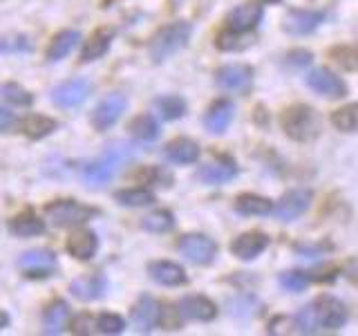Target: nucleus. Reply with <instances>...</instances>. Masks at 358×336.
<instances>
[{"label": "nucleus", "instance_id": "obj_1", "mask_svg": "<svg viewBox=\"0 0 358 336\" xmlns=\"http://www.w3.org/2000/svg\"><path fill=\"white\" fill-rule=\"evenodd\" d=\"M132 146L128 144H117V146H110V148L99 157V160L90 162L83 166L81 177L87 186H103L108 184L112 177L119 173L121 164L130 160L132 157Z\"/></svg>", "mask_w": 358, "mask_h": 336}, {"label": "nucleus", "instance_id": "obj_2", "mask_svg": "<svg viewBox=\"0 0 358 336\" xmlns=\"http://www.w3.org/2000/svg\"><path fill=\"white\" fill-rule=\"evenodd\" d=\"M190 31H193V27H190V22H184V20L162 27L150 38V45H148L150 59L155 63H164L166 59H171L175 52H179L188 43Z\"/></svg>", "mask_w": 358, "mask_h": 336}, {"label": "nucleus", "instance_id": "obj_3", "mask_svg": "<svg viewBox=\"0 0 358 336\" xmlns=\"http://www.w3.org/2000/svg\"><path fill=\"white\" fill-rule=\"evenodd\" d=\"M45 213L52 220L54 227L59 229H72V227H81L87 220H92L94 216H99V211L92 206H85L76 200H56L50 202L45 206Z\"/></svg>", "mask_w": 358, "mask_h": 336}, {"label": "nucleus", "instance_id": "obj_4", "mask_svg": "<svg viewBox=\"0 0 358 336\" xmlns=\"http://www.w3.org/2000/svg\"><path fill=\"white\" fill-rule=\"evenodd\" d=\"M282 128L291 139L309 141L318 134V117H316V112L307 106H294L285 110Z\"/></svg>", "mask_w": 358, "mask_h": 336}, {"label": "nucleus", "instance_id": "obj_5", "mask_svg": "<svg viewBox=\"0 0 358 336\" xmlns=\"http://www.w3.org/2000/svg\"><path fill=\"white\" fill-rule=\"evenodd\" d=\"M177 249L188 262L193 265H208L217 255V242L204 233H186L179 238Z\"/></svg>", "mask_w": 358, "mask_h": 336}, {"label": "nucleus", "instance_id": "obj_6", "mask_svg": "<svg viewBox=\"0 0 358 336\" xmlns=\"http://www.w3.org/2000/svg\"><path fill=\"white\" fill-rule=\"evenodd\" d=\"M18 267L27 278H50L56 272V253L50 249H31L18 258Z\"/></svg>", "mask_w": 358, "mask_h": 336}, {"label": "nucleus", "instance_id": "obj_7", "mask_svg": "<svg viewBox=\"0 0 358 336\" xmlns=\"http://www.w3.org/2000/svg\"><path fill=\"white\" fill-rule=\"evenodd\" d=\"M126 108H128V99L123 97L121 92L108 94L94 108V112H92V126L96 130H108V128H112L119 121V117L123 115V112H126Z\"/></svg>", "mask_w": 358, "mask_h": 336}, {"label": "nucleus", "instance_id": "obj_8", "mask_svg": "<svg viewBox=\"0 0 358 336\" xmlns=\"http://www.w3.org/2000/svg\"><path fill=\"white\" fill-rule=\"evenodd\" d=\"M307 85L327 99H341L347 94V85L341 76H336L334 72H329L327 67H316L307 74Z\"/></svg>", "mask_w": 358, "mask_h": 336}, {"label": "nucleus", "instance_id": "obj_9", "mask_svg": "<svg viewBox=\"0 0 358 336\" xmlns=\"http://www.w3.org/2000/svg\"><path fill=\"white\" fill-rule=\"evenodd\" d=\"M311 204V190L307 188H294L285 193L282 197L278 200V204L273 206V213L278 216V220L282 222H291L296 220L298 216H302Z\"/></svg>", "mask_w": 358, "mask_h": 336}, {"label": "nucleus", "instance_id": "obj_10", "mask_svg": "<svg viewBox=\"0 0 358 336\" xmlns=\"http://www.w3.org/2000/svg\"><path fill=\"white\" fill-rule=\"evenodd\" d=\"M90 92H92L90 81H85V78H72V81H65L52 90V101L59 108H76L83 104Z\"/></svg>", "mask_w": 358, "mask_h": 336}, {"label": "nucleus", "instance_id": "obj_11", "mask_svg": "<svg viewBox=\"0 0 358 336\" xmlns=\"http://www.w3.org/2000/svg\"><path fill=\"white\" fill-rule=\"evenodd\" d=\"M313 307H316V316L318 325L324 330H341L345 321H347V309L345 305L334 296H320L313 300Z\"/></svg>", "mask_w": 358, "mask_h": 336}, {"label": "nucleus", "instance_id": "obj_12", "mask_svg": "<svg viewBox=\"0 0 358 336\" xmlns=\"http://www.w3.org/2000/svg\"><path fill=\"white\" fill-rule=\"evenodd\" d=\"M324 20L322 11H307V9H291L282 20V29L294 36H305L313 31Z\"/></svg>", "mask_w": 358, "mask_h": 336}, {"label": "nucleus", "instance_id": "obj_13", "mask_svg": "<svg viewBox=\"0 0 358 336\" xmlns=\"http://www.w3.org/2000/svg\"><path fill=\"white\" fill-rule=\"evenodd\" d=\"M215 81L220 88L231 92H244L253 81V72L249 65H224L215 72Z\"/></svg>", "mask_w": 358, "mask_h": 336}, {"label": "nucleus", "instance_id": "obj_14", "mask_svg": "<svg viewBox=\"0 0 358 336\" xmlns=\"http://www.w3.org/2000/svg\"><path fill=\"white\" fill-rule=\"evenodd\" d=\"M179 316L188 321H213L217 316L215 302L208 300L206 296H184L179 300Z\"/></svg>", "mask_w": 358, "mask_h": 336}, {"label": "nucleus", "instance_id": "obj_15", "mask_svg": "<svg viewBox=\"0 0 358 336\" xmlns=\"http://www.w3.org/2000/svg\"><path fill=\"white\" fill-rule=\"evenodd\" d=\"M162 309L157 305V300L152 296H141L132 307V325L137 328V332H150L157 323H159Z\"/></svg>", "mask_w": 358, "mask_h": 336}, {"label": "nucleus", "instance_id": "obj_16", "mask_svg": "<svg viewBox=\"0 0 358 336\" xmlns=\"http://www.w3.org/2000/svg\"><path fill=\"white\" fill-rule=\"evenodd\" d=\"M110 287L108 278L103 274H92V276H81L70 283V291L78 298V300H99L101 296L106 294Z\"/></svg>", "mask_w": 358, "mask_h": 336}, {"label": "nucleus", "instance_id": "obj_17", "mask_svg": "<svg viewBox=\"0 0 358 336\" xmlns=\"http://www.w3.org/2000/svg\"><path fill=\"white\" fill-rule=\"evenodd\" d=\"M65 249L70 255H74L76 260H90L94 258L99 249V238L92 229H76L65 242Z\"/></svg>", "mask_w": 358, "mask_h": 336}, {"label": "nucleus", "instance_id": "obj_18", "mask_svg": "<svg viewBox=\"0 0 358 336\" xmlns=\"http://www.w3.org/2000/svg\"><path fill=\"white\" fill-rule=\"evenodd\" d=\"M148 274L155 283H159L164 287H179L188 283V276L182 267L171 260H157L148 265Z\"/></svg>", "mask_w": 358, "mask_h": 336}, {"label": "nucleus", "instance_id": "obj_19", "mask_svg": "<svg viewBox=\"0 0 358 336\" xmlns=\"http://www.w3.org/2000/svg\"><path fill=\"white\" fill-rule=\"evenodd\" d=\"M262 18V7L260 5H253V3H246V5H240L229 11L227 16V25L229 29L233 31H251L253 27H257V22Z\"/></svg>", "mask_w": 358, "mask_h": 336}, {"label": "nucleus", "instance_id": "obj_20", "mask_svg": "<svg viewBox=\"0 0 358 336\" xmlns=\"http://www.w3.org/2000/svg\"><path fill=\"white\" fill-rule=\"evenodd\" d=\"M266 246H268L266 235L260 231H251V233L240 235L238 240H233L231 251H233V255H238L240 260H253V258L260 255Z\"/></svg>", "mask_w": 358, "mask_h": 336}, {"label": "nucleus", "instance_id": "obj_21", "mask_svg": "<svg viewBox=\"0 0 358 336\" xmlns=\"http://www.w3.org/2000/svg\"><path fill=\"white\" fill-rule=\"evenodd\" d=\"M78 41H81V34H78L76 29H61L59 34H54L48 50H45V59H48L50 63H56V61H63L67 54H70Z\"/></svg>", "mask_w": 358, "mask_h": 336}, {"label": "nucleus", "instance_id": "obj_22", "mask_svg": "<svg viewBox=\"0 0 358 336\" xmlns=\"http://www.w3.org/2000/svg\"><path fill=\"white\" fill-rule=\"evenodd\" d=\"M233 112H235V106L231 101H227V99L215 101L204 115V128L210 134H222L229 128V123L233 121Z\"/></svg>", "mask_w": 358, "mask_h": 336}, {"label": "nucleus", "instance_id": "obj_23", "mask_svg": "<svg viewBox=\"0 0 358 336\" xmlns=\"http://www.w3.org/2000/svg\"><path fill=\"white\" fill-rule=\"evenodd\" d=\"M238 175V166H235L231 160H217L210 162L206 166H201L197 171V179H201L204 184H227Z\"/></svg>", "mask_w": 358, "mask_h": 336}, {"label": "nucleus", "instance_id": "obj_24", "mask_svg": "<svg viewBox=\"0 0 358 336\" xmlns=\"http://www.w3.org/2000/svg\"><path fill=\"white\" fill-rule=\"evenodd\" d=\"M9 231L18 238H36L45 233V220H41L34 211H22L9 220Z\"/></svg>", "mask_w": 358, "mask_h": 336}, {"label": "nucleus", "instance_id": "obj_25", "mask_svg": "<svg viewBox=\"0 0 358 336\" xmlns=\"http://www.w3.org/2000/svg\"><path fill=\"white\" fill-rule=\"evenodd\" d=\"M67 318H70V307L67 302L56 298L43 309V332L45 334H61Z\"/></svg>", "mask_w": 358, "mask_h": 336}, {"label": "nucleus", "instance_id": "obj_26", "mask_svg": "<svg viewBox=\"0 0 358 336\" xmlns=\"http://www.w3.org/2000/svg\"><path fill=\"white\" fill-rule=\"evenodd\" d=\"M112 38H115V31L108 29V27H99L92 36H90L81 50V61L90 63V61H96L101 59L112 45Z\"/></svg>", "mask_w": 358, "mask_h": 336}, {"label": "nucleus", "instance_id": "obj_27", "mask_svg": "<svg viewBox=\"0 0 358 336\" xmlns=\"http://www.w3.org/2000/svg\"><path fill=\"white\" fill-rule=\"evenodd\" d=\"M56 128H59V121L52 117H45V115H29L20 121V132L34 141L50 137Z\"/></svg>", "mask_w": 358, "mask_h": 336}, {"label": "nucleus", "instance_id": "obj_28", "mask_svg": "<svg viewBox=\"0 0 358 336\" xmlns=\"http://www.w3.org/2000/svg\"><path fill=\"white\" fill-rule=\"evenodd\" d=\"M166 157L175 164H195L199 160V148L195 141L186 137H177L166 146Z\"/></svg>", "mask_w": 358, "mask_h": 336}, {"label": "nucleus", "instance_id": "obj_29", "mask_svg": "<svg viewBox=\"0 0 358 336\" xmlns=\"http://www.w3.org/2000/svg\"><path fill=\"white\" fill-rule=\"evenodd\" d=\"M235 209L242 216H268V213H273V202L253 193H244L235 200Z\"/></svg>", "mask_w": 358, "mask_h": 336}, {"label": "nucleus", "instance_id": "obj_30", "mask_svg": "<svg viewBox=\"0 0 358 336\" xmlns=\"http://www.w3.org/2000/svg\"><path fill=\"white\" fill-rule=\"evenodd\" d=\"M130 134L139 141H155L159 137V123L152 115H139L130 121Z\"/></svg>", "mask_w": 358, "mask_h": 336}, {"label": "nucleus", "instance_id": "obj_31", "mask_svg": "<svg viewBox=\"0 0 358 336\" xmlns=\"http://www.w3.org/2000/svg\"><path fill=\"white\" fill-rule=\"evenodd\" d=\"M115 200L121 206L139 209V206H150L155 202V195L148 188H123V190H117Z\"/></svg>", "mask_w": 358, "mask_h": 336}, {"label": "nucleus", "instance_id": "obj_32", "mask_svg": "<svg viewBox=\"0 0 358 336\" xmlns=\"http://www.w3.org/2000/svg\"><path fill=\"white\" fill-rule=\"evenodd\" d=\"M155 108L157 112L166 119V121H175V119H182L186 115V101L177 94H168V97H159L155 101Z\"/></svg>", "mask_w": 358, "mask_h": 336}, {"label": "nucleus", "instance_id": "obj_33", "mask_svg": "<svg viewBox=\"0 0 358 336\" xmlns=\"http://www.w3.org/2000/svg\"><path fill=\"white\" fill-rule=\"evenodd\" d=\"M0 99H5L7 104L11 106H18V108H27L34 104V94L29 90H25L20 83H0Z\"/></svg>", "mask_w": 358, "mask_h": 336}, {"label": "nucleus", "instance_id": "obj_34", "mask_svg": "<svg viewBox=\"0 0 358 336\" xmlns=\"http://www.w3.org/2000/svg\"><path fill=\"white\" fill-rule=\"evenodd\" d=\"M173 227H175V216L171 211H166V209L152 211L141 220V229L150 231V233H166V231H171Z\"/></svg>", "mask_w": 358, "mask_h": 336}, {"label": "nucleus", "instance_id": "obj_35", "mask_svg": "<svg viewBox=\"0 0 358 336\" xmlns=\"http://www.w3.org/2000/svg\"><path fill=\"white\" fill-rule=\"evenodd\" d=\"M331 123L343 132H358V104H350L331 115Z\"/></svg>", "mask_w": 358, "mask_h": 336}, {"label": "nucleus", "instance_id": "obj_36", "mask_svg": "<svg viewBox=\"0 0 358 336\" xmlns=\"http://www.w3.org/2000/svg\"><path fill=\"white\" fill-rule=\"evenodd\" d=\"M294 323H296V328H298L300 334H313V332H318L320 325H318V316H316V307H313V302H311V305H305V307H302L296 314Z\"/></svg>", "mask_w": 358, "mask_h": 336}, {"label": "nucleus", "instance_id": "obj_37", "mask_svg": "<svg viewBox=\"0 0 358 336\" xmlns=\"http://www.w3.org/2000/svg\"><path fill=\"white\" fill-rule=\"evenodd\" d=\"M123 328H126V321H123L119 314L106 312L96 318V330L101 334H121Z\"/></svg>", "mask_w": 358, "mask_h": 336}, {"label": "nucleus", "instance_id": "obj_38", "mask_svg": "<svg viewBox=\"0 0 358 336\" xmlns=\"http://www.w3.org/2000/svg\"><path fill=\"white\" fill-rule=\"evenodd\" d=\"M280 287L287 291H302L309 287V276L302 272H285L280 274Z\"/></svg>", "mask_w": 358, "mask_h": 336}, {"label": "nucleus", "instance_id": "obj_39", "mask_svg": "<svg viewBox=\"0 0 358 336\" xmlns=\"http://www.w3.org/2000/svg\"><path fill=\"white\" fill-rule=\"evenodd\" d=\"M334 61L343 65L345 70H358V50L354 48H336L331 52Z\"/></svg>", "mask_w": 358, "mask_h": 336}, {"label": "nucleus", "instance_id": "obj_40", "mask_svg": "<svg viewBox=\"0 0 358 336\" xmlns=\"http://www.w3.org/2000/svg\"><path fill=\"white\" fill-rule=\"evenodd\" d=\"M240 36H242V31H233V29H229V31H222L220 36H217V41H215L217 50H222V52H233V50H240V48H242Z\"/></svg>", "mask_w": 358, "mask_h": 336}, {"label": "nucleus", "instance_id": "obj_41", "mask_svg": "<svg viewBox=\"0 0 358 336\" xmlns=\"http://www.w3.org/2000/svg\"><path fill=\"white\" fill-rule=\"evenodd\" d=\"M139 177L150 184H157V186H171V182H173V177L164 173L162 168H145V171L139 173Z\"/></svg>", "mask_w": 358, "mask_h": 336}, {"label": "nucleus", "instance_id": "obj_42", "mask_svg": "<svg viewBox=\"0 0 358 336\" xmlns=\"http://www.w3.org/2000/svg\"><path fill=\"white\" fill-rule=\"evenodd\" d=\"M94 328V318L90 314H78L70 321V332L72 334H90Z\"/></svg>", "mask_w": 358, "mask_h": 336}, {"label": "nucleus", "instance_id": "obj_43", "mask_svg": "<svg viewBox=\"0 0 358 336\" xmlns=\"http://www.w3.org/2000/svg\"><path fill=\"white\" fill-rule=\"evenodd\" d=\"M29 43L25 36H14V38H0V52H27Z\"/></svg>", "mask_w": 358, "mask_h": 336}, {"label": "nucleus", "instance_id": "obj_44", "mask_svg": "<svg viewBox=\"0 0 358 336\" xmlns=\"http://www.w3.org/2000/svg\"><path fill=\"white\" fill-rule=\"evenodd\" d=\"M311 52H307V50H294V52H289V63L294 65V67H305V65H309L311 63Z\"/></svg>", "mask_w": 358, "mask_h": 336}, {"label": "nucleus", "instance_id": "obj_45", "mask_svg": "<svg viewBox=\"0 0 358 336\" xmlns=\"http://www.w3.org/2000/svg\"><path fill=\"white\" fill-rule=\"evenodd\" d=\"M14 123V112L0 106V130H7Z\"/></svg>", "mask_w": 358, "mask_h": 336}, {"label": "nucleus", "instance_id": "obj_46", "mask_svg": "<svg viewBox=\"0 0 358 336\" xmlns=\"http://www.w3.org/2000/svg\"><path fill=\"white\" fill-rule=\"evenodd\" d=\"M5 328H9V314L0 309V330H5Z\"/></svg>", "mask_w": 358, "mask_h": 336}, {"label": "nucleus", "instance_id": "obj_47", "mask_svg": "<svg viewBox=\"0 0 358 336\" xmlns=\"http://www.w3.org/2000/svg\"><path fill=\"white\" fill-rule=\"evenodd\" d=\"M260 3H278V0H260Z\"/></svg>", "mask_w": 358, "mask_h": 336}]
</instances>
